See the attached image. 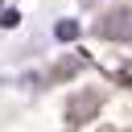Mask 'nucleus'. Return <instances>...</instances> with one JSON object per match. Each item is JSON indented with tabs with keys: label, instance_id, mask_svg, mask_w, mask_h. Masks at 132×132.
Instances as JSON below:
<instances>
[{
	"label": "nucleus",
	"instance_id": "obj_2",
	"mask_svg": "<svg viewBox=\"0 0 132 132\" xmlns=\"http://www.w3.org/2000/svg\"><path fill=\"white\" fill-rule=\"evenodd\" d=\"M99 103H103L99 91H82V95H74V99L66 103V116H70V120H91V116L99 111Z\"/></svg>",
	"mask_w": 132,
	"mask_h": 132
},
{
	"label": "nucleus",
	"instance_id": "obj_1",
	"mask_svg": "<svg viewBox=\"0 0 132 132\" xmlns=\"http://www.w3.org/2000/svg\"><path fill=\"white\" fill-rule=\"evenodd\" d=\"M95 33L107 41H132V8H111L95 21Z\"/></svg>",
	"mask_w": 132,
	"mask_h": 132
},
{
	"label": "nucleus",
	"instance_id": "obj_4",
	"mask_svg": "<svg viewBox=\"0 0 132 132\" xmlns=\"http://www.w3.org/2000/svg\"><path fill=\"white\" fill-rule=\"evenodd\" d=\"M78 33H82V29H78V21H70V16H66V21H58V29H54V37H58V41H74Z\"/></svg>",
	"mask_w": 132,
	"mask_h": 132
},
{
	"label": "nucleus",
	"instance_id": "obj_3",
	"mask_svg": "<svg viewBox=\"0 0 132 132\" xmlns=\"http://www.w3.org/2000/svg\"><path fill=\"white\" fill-rule=\"evenodd\" d=\"M82 66H87V58H78V54H70V58H62V62H58V66L50 70V78H54V82H62V78H70V74H78Z\"/></svg>",
	"mask_w": 132,
	"mask_h": 132
}]
</instances>
